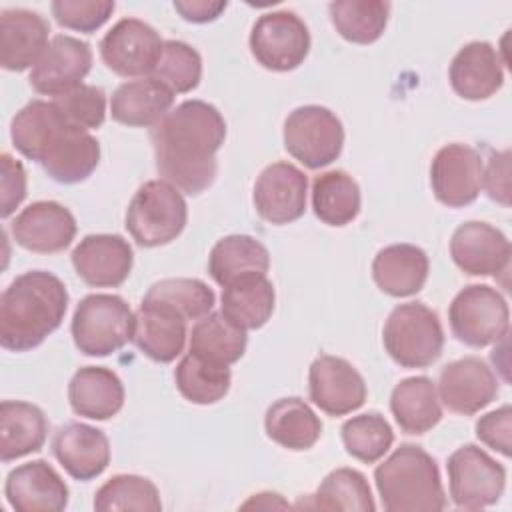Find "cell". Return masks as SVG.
Returning a JSON list of instances; mask_svg holds the SVG:
<instances>
[{
    "mask_svg": "<svg viewBox=\"0 0 512 512\" xmlns=\"http://www.w3.org/2000/svg\"><path fill=\"white\" fill-rule=\"evenodd\" d=\"M10 230L22 248L36 254H56L72 244L76 218L66 206L54 200H38L14 218Z\"/></svg>",
    "mask_w": 512,
    "mask_h": 512,
    "instance_id": "19",
    "label": "cell"
},
{
    "mask_svg": "<svg viewBox=\"0 0 512 512\" xmlns=\"http://www.w3.org/2000/svg\"><path fill=\"white\" fill-rule=\"evenodd\" d=\"M510 242L494 226L486 222L460 224L450 240V256L454 264L470 276H498L508 272Z\"/></svg>",
    "mask_w": 512,
    "mask_h": 512,
    "instance_id": "18",
    "label": "cell"
},
{
    "mask_svg": "<svg viewBox=\"0 0 512 512\" xmlns=\"http://www.w3.org/2000/svg\"><path fill=\"white\" fill-rule=\"evenodd\" d=\"M0 216L6 220L16 212V208L26 198V170L20 160L12 158L8 152L0 156Z\"/></svg>",
    "mask_w": 512,
    "mask_h": 512,
    "instance_id": "47",
    "label": "cell"
},
{
    "mask_svg": "<svg viewBox=\"0 0 512 512\" xmlns=\"http://www.w3.org/2000/svg\"><path fill=\"white\" fill-rule=\"evenodd\" d=\"M274 286L266 274L240 278L222 290V314L242 330L262 328L274 312Z\"/></svg>",
    "mask_w": 512,
    "mask_h": 512,
    "instance_id": "33",
    "label": "cell"
},
{
    "mask_svg": "<svg viewBox=\"0 0 512 512\" xmlns=\"http://www.w3.org/2000/svg\"><path fill=\"white\" fill-rule=\"evenodd\" d=\"M48 436V420L44 412L30 402L4 400L0 404V458L12 462L16 458L38 452Z\"/></svg>",
    "mask_w": 512,
    "mask_h": 512,
    "instance_id": "29",
    "label": "cell"
},
{
    "mask_svg": "<svg viewBox=\"0 0 512 512\" xmlns=\"http://www.w3.org/2000/svg\"><path fill=\"white\" fill-rule=\"evenodd\" d=\"M476 436L488 448L500 452L504 458H510L512 448V410L510 406H502L484 414L476 422Z\"/></svg>",
    "mask_w": 512,
    "mask_h": 512,
    "instance_id": "46",
    "label": "cell"
},
{
    "mask_svg": "<svg viewBox=\"0 0 512 512\" xmlns=\"http://www.w3.org/2000/svg\"><path fill=\"white\" fill-rule=\"evenodd\" d=\"M4 494L16 512H60L68 506V486L46 460L10 470Z\"/></svg>",
    "mask_w": 512,
    "mask_h": 512,
    "instance_id": "21",
    "label": "cell"
},
{
    "mask_svg": "<svg viewBox=\"0 0 512 512\" xmlns=\"http://www.w3.org/2000/svg\"><path fill=\"white\" fill-rule=\"evenodd\" d=\"M60 122V112L52 102L32 100L28 102L10 124V138L14 148L28 160H38L40 148L50 130Z\"/></svg>",
    "mask_w": 512,
    "mask_h": 512,
    "instance_id": "42",
    "label": "cell"
},
{
    "mask_svg": "<svg viewBox=\"0 0 512 512\" xmlns=\"http://www.w3.org/2000/svg\"><path fill=\"white\" fill-rule=\"evenodd\" d=\"M116 4L112 0H54L50 4L54 20L76 32L92 34L108 22Z\"/></svg>",
    "mask_w": 512,
    "mask_h": 512,
    "instance_id": "45",
    "label": "cell"
},
{
    "mask_svg": "<svg viewBox=\"0 0 512 512\" xmlns=\"http://www.w3.org/2000/svg\"><path fill=\"white\" fill-rule=\"evenodd\" d=\"M270 268L268 248L246 234L220 238L208 256V272L222 288L254 274H266Z\"/></svg>",
    "mask_w": 512,
    "mask_h": 512,
    "instance_id": "31",
    "label": "cell"
},
{
    "mask_svg": "<svg viewBox=\"0 0 512 512\" xmlns=\"http://www.w3.org/2000/svg\"><path fill=\"white\" fill-rule=\"evenodd\" d=\"M250 52L272 72L298 68L310 52V32L300 16L288 10L262 14L250 32Z\"/></svg>",
    "mask_w": 512,
    "mask_h": 512,
    "instance_id": "10",
    "label": "cell"
},
{
    "mask_svg": "<svg viewBox=\"0 0 512 512\" xmlns=\"http://www.w3.org/2000/svg\"><path fill=\"white\" fill-rule=\"evenodd\" d=\"M242 508H264V510H270V508H290V504L280 496V494H274V492H260V494H254L250 496Z\"/></svg>",
    "mask_w": 512,
    "mask_h": 512,
    "instance_id": "50",
    "label": "cell"
},
{
    "mask_svg": "<svg viewBox=\"0 0 512 512\" xmlns=\"http://www.w3.org/2000/svg\"><path fill=\"white\" fill-rule=\"evenodd\" d=\"M438 398L454 414L472 416L486 408L498 394V378L478 356L446 364L438 378Z\"/></svg>",
    "mask_w": 512,
    "mask_h": 512,
    "instance_id": "17",
    "label": "cell"
},
{
    "mask_svg": "<svg viewBox=\"0 0 512 512\" xmlns=\"http://www.w3.org/2000/svg\"><path fill=\"white\" fill-rule=\"evenodd\" d=\"M342 146V122L324 106H298L284 120V148L310 170L332 164L340 156Z\"/></svg>",
    "mask_w": 512,
    "mask_h": 512,
    "instance_id": "8",
    "label": "cell"
},
{
    "mask_svg": "<svg viewBox=\"0 0 512 512\" xmlns=\"http://www.w3.org/2000/svg\"><path fill=\"white\" fill-rule=\"evenodd\" d=\"M382 342L398 366L426 368L442 354L444 330L432 308L422 302H406L388 314Z\"/></svg>",
    "mask_w": 512,
    "mask_h": 512,
    "instance_id": "5",
    "label": "cell"
},
{
    "mask_svg": "<svg viewBox=\"0 0 512 512\" xmlns=\"http://www.w3.org/2000/svg\"><path fill=\"white\" fill-rule=\"evenodd\" d=\"M504 60L488 42H470L462 46L450 64L452 90L464 100H486L504 84Z\"/></svg>",
    "mask_w": 512,
    "mask_h": 512,
    "instance_id": "24",
    "label": "cell"
},
{
    "mask_svg": "<svg viewBox=\"0 0 512 512\" xmlns=\"http://www.w3.org/2000/svg\"><path fill=\"white\" fill-rule=\"evenodd\" d=\"M94 508L98 512H110V510L160 512L162 500L152 480L136 474H116L98 488L94 496Z\"/></svg>",
    "mask_w": 512,
    "mask_h": 512,
    "instance_id": "40",
    "label": "cell"
},
{
    "mask_svg": "<svg viewBox=\"0 0 512 512\" xmlns=\"http://www.w3.org/2000/svg\"><path fill=\"white\" fill-rule=\"evenodd\" d=\"M174 104V92L154 76L120 84L110 100V114L116 122L134 128L156 126Z\"/></svg>",
    "mask_w": 512,
    "mask_h": 512,
    "instance_id": "26",
    "label": "cell"
},
{
    "mask_svg": "<svg viewBox=\"0 0 512 512\" xmlns=\"http://www.w3.org/2000/svg\"><path fill=\"white\" fill-rule=\"evenodd\" d=\"M134 262L128 240L118 234H88L72 250L76 274L94 288H116L126 282Z\"/></svg>",
    "mask_w": 512,
    "mask_h": 512,
    "instance_id": "20",
    "label": "cell"
},
{
    "mask_svg": "<svg viewBox=\"0 0 512 512\" xmlns=\"http://www.w3.org/2000/svg\"><path fill=\"white\" fill-rule=\"evenodd\" d=\"M52 452L62 468L80 482L100 476L110 464L106 434L82 422L60 426L52 438Z\"/></svg>",
    "mask_w": 512,
    "mask_h": 512,
    "instance_id": "23",
    "label": "cell"
},
{
    "mask_svg": "<svg viewBox=\"0 0 512 512\" xmlns=\"http://www.w3.org/2000/svg\"><path fill=\"white\" fill-rule=\"evenodd\" d=\"M160 34L138 18L118 20L100 40V58L122 78L152 76L162 52Z\"/></svg>",
    "mask_w": 512,
    "mask_h": 512,
    "instance_id": "11",
    "label": "cell"
},
{
    "mask_svg": "<svg viewBox=\"0 0 512 512\" xmlns=\"http://www.w3.org/2000/svg\"><path fill=\"white\" fill-rule=\"evenodd\" d=\"M308 392L314 406L328 416H344L366 402V382L344 358L320 354L308 372Z\"/></svg>",
    "mask_w": 512,
    "mask_h": 512,
    "instance_id": "13",
    "label": "cell"
},
{
    "mask_svg": "<svg viewBox=\"0 0 512 512\" xmlns=\"http://www.w3.org/2000/svg\"><path fill=\"white\" fill-rule=\"evenodd\" d=\"M308 196L306 174L290 162L266 166L254 184V208L270 224H288L304 216Z\"/></svg>",
    "mask_w": 512,
    "mask_h": 512,
    "instance_id": "16",
    "label": "cell"
},
{
    "mask_svg": "<svg viewBox=\"0 0 512 512\" xmlns=\"http://www.w3.org/2000/svg\"><path fill=\"white\" fill-rule=\"evenodd\" d=\"M446 470L450 498L464 510H480L496 504L506 486L504 466L474 444L456 448L448 456Z\"/></svg>",
    "mask_w": 512,
    "mask_h": 512,
    "instance_id": "9",
    "label": "cell"
},
{
    "mask_svg": "<svg viewBox=\"0 0 512 512\" xmlns=\"http://www.w3.org/2000/svg\"><path fill=\"white\" fill-rule=\"evenodd\" d=\"M52 104L70 126L80 130L100 128L106 118V94L102 88L92 84H80L54 98Z\"/></svg>",
    "mask_w": 512,
    "mask_h": 512,
    "instance_id": "44",
    "label": "cell"
},
{
    "mask_svg": "<svg viewBox=\"0 0 512 512\" xmlns=\"http://www.w3.org/2000/svg\"><path fill=\"white\" fill-rule=\"evenodd\" d=\"M68 400L78 416L108 420L124 406V384L110 368L84 366L68 384Z\"/></svg>",
    "mask_w": 512,
    "mask_h": 512,
    "instance_id": "28",
    "label": "cell"
},
{
    "mask_svg": "<svg viewBox=\"0 0 512 512\" xmlns=\"http://www.w3.org/2000/svg\"><path fill=\"white\" fill-rule=\"evenodd\" d=\"M484 162L478 150L452 142L442 146L430 164V186L438 202L448 208L472 204L482 188Z\"/></svg>",
    "mask_w": 512,
    "mask_h": 512,
    "instance_id": "12",
    "label": "cell"
},
{
    "mask_svg": "<svg viewBox=\"0 0 512 512\" xmlns=\"http://www.w3.org/2000/svg\"><path fill=\"white\" fill-rule=\"evenodd\" d=\"M360 188L342 170H328L312 182V210L328 226H346L360 212Z\"/></svg>",
    "mask_w": 512,
    "mask_h": 512,
    "instance_id": "35",
    "label": "cell"
},
{
    "mask_svg": "<svg viewBox=\"0 0 512 512\" xmlns=\"http://www.w3.org/2000/svg\"><path fill=\"white\" fill-rule=\"evenodd\" d=\"M228 2L222 0H176L174 10L186 20L194 24H206L216 20L224 10Z\"/></svg>",
    "mask_w": 512,
    "mask_h": 512,
    "instance_id": "49",
    "label": "cell"
},
{
    "mask_svg": "<svg viewBox=\"0 0 512 512\" xmlns=\"http://www.w3.org/2000/svg\"><path fill=\"white\" fill-rule=\"evenodd\" d=\"M312 502H300L306 508L318 510H352V512H372L376 508L372 490L362 472L354 468H336L332 470L316 494L310 496Z\"/></svg>",
    "mask_w": 512,
    "mask_h": 512,
    "instance_id": "38",
    "label": "cell"
},
{
    "mask_svg": "<svg viewBox=\"0 0 512 512\" xmlns=\"http://www.w3.org/2000/svg\"><path fill=\"white\" fill-rule=\"evenodd\" d=\"M374 482L388 512H438L446 508L438 466L416 444L398 446L378 464Z\"/></svg>",
    "mask_w": 512,
    "mask_h": 512,
    "instance_id": "3",
    "label": "cell"
},
{
    "mask_svg": "<svg viewBox=\"0 0 512 512\" xmlns=\"http://www.w3.org/2000/svg\"><path fill=\"white\" fill-rule=\"evenodd\" d=\"M174 382L178 392L188 402L206 406L222 400L228 394L232 374L230 366L208 362L188 352L174 370Z\"/></svg>",
    "mask_w": 512,
    "mask_h": 512,
    "instance_id": "37",
    "label": "cell"
},
{
    "mask_svg": "<svg viewBox=\"0 0 512 512\" xmlns=\"http://www.w3.org/2000/svg\"><path fill=\"white\" fill-rule=\"evenodd\" d=\"M224 138L226 122L216 106L184 100L150 128L158 174L180 192L198 196L216 178Z\"/></svg>",
    "mask_w": 512,
    "mask_h": 512,
    "instance_id": "1",
    "label": "cell"
},
{
    "mask_svg": "<svg viewBox=\"0 0 512 512\" xmlns=\"http://www.w3.org/2000/svg\"><path fill=\"white\" fill-rule=\"evenodd\" d=\"M152 76L174 94L192 92L202 78V58L190 44L166 40Z\"/></svg>",
    "mask_w": 512,
    "mask_h": 512,
    "instance_id": "43",
    "label": "cell"
},
{
    "mask_svg": "<svg viewBox=\"0 0 512 512\" xmlns=\"http://www.w3.org/2000/svg\"><path fill=\"white\" fill-rule=\"evenodd\" d=\"M68 310L64 282L46 270L16 276L0 298V344L28 352L60 328Z\"/></svg>",
    "mask_w": 512,
    "mask_h": 512,
    "instance_id": "2",
    "label": "cell"
},
{
    "mask_svg": "<svg viewBox=\"0 0 512 512\" xmlns=\"http://www.w3.org/2000/svg\"><path fill=\"white\" fill-rule=\"evenodd\" d=\"M186 336V320L164 306L142 302L134 314L132 340L154 362L176 360L184 350Z\"/></svg>",
    "mask_w": 512,
    "mask_h": 512,
    "instance_id": "25",
    "label": "cell"
},
{
    "mask_svg": "<svg viewBox=\"0 0 512 512\" xmlns=\"http://www.w3.org/2000/svg\"><path fill=\"white\" fill-rule=\"evenodd\" d=\"M390 410L406 434H424L442 420V402L428 376L400 380L390 396Z\"/></svg>",
    "mask_w": 512,
    "mask_h": 512,
    "instance_id": "30",
    "label": "cell"
},
{
    "mask_svg": "<svg viewBox=\"0 0 512 512\" xmlns=\"http://www.w3.org/2000/svg\"><path fill=\"white\" fill-rule=\"evenodd\" d=\"M92 68L90 46L74 36L58 34L50 40L48 48L30 70V86L44 96H62L88 76Z\"/></svg>",
    "mask_w": 512,
    "mask_h": 512,
    "instance_id": "15",
    "label": "cell"
},
{
    "mask_svg": "<svg viewBox=\"0 0 512 512\" xmlns=\"http://www.w3.org/2000/svg\"><path fill=\"white\" fill-rule=\"evenodd\" d=\"M482 188L502 206H510V152H492L482 170Z\"/></svg>",
    "mask_w": 512,
    "mask_h": 512,
    "instance_id": "48",
    "label": "cell"
},
{
    "mask_svg": "<svg viewBox=\"0 0 512 512\" xmlns=\"http://www.w3.org/2000/svg\"><path fill=\"white\" fill-rule=\"evenodd\" d=\"M450 330L462 344L484 348L506 338L510 310L506 298L488 284L462 288L448 308Z\"/></svg>",
    "mask_w": 512,
    "mask_h": 512,
    "instance_id": "7",
    "label": "cell"
},
{
    "mask_svg": "<svg viewBox=\"0 0 512 512\" xmlns=\"http://www.w3.org/2000/svg\"><path fill=\"white\" fill-rule=\"evenodd\" d=\"M430 262L422 248L414 244H390L382 248L372 262L376 286L394 298H406L420 292L428 280Z\"/></svg>",
    "mask_w": 512,
    "mask_h": 512,
    "instance_id": "27",
    "label": "cell"
},
{
    "mask_svg": "<svg viewBox=\"0 0 512 512\" xmlns=\"http://www.w3.org/2000/svg\"><path fill=\"white\" fill-rule=\"evenodd\" d=\"M188 206L182 192L166 180H148L126 208V230L142 248H156L176 240L186 228Z\"/></svg>",
    "mask_w": 512,
    "mask_h": 512,
    "instance_id": "4",
    "label": "cell"
},
{
    "mask_svg": "<svg viewBox=\"0 0 512 512\" xmlns=\"http://www.w3.org/2000/svg\"><path fill=\"white\" fill-rule=\"evenodd\" d=\"M342 442L352 458L374 464L390 450L394 442V432L384 416L368 412L352 416L344 422Z\"/></svg>",
    "mask_w": 512,
    "mask_h": 512,
    "instance_id": "41",
    "label": "cell"
},
{
    "mask_svg": "<svg viewBox=\"0 0 512 512\" xmlns=\"http://www.w3.org/2000/svg\"><path fill=\"white\" fill-rule=\"evenodd\" d=\"M100 162V144L88 132L62 120L46 138L38 164L60 184H78L86 180Z\"/></svg>",
    "mask_w": 512,
    "mask_h": 512,
    "instance_id": "14",
    "label": "cell"
},
{
    "mask_svg": "<svg viewBox=\"0 0 512 512\" xmlns=\"http://www.w3.org/2000/svg\"><path fill=\"white\" fill-rule=\"evenodd\" d=\"M70 330L82 354L108 356L132 340L134 314L116 294H88L76 306Z\"/></svg>",
    "mask_w": 512,
    "mask_h": 512,
    "instance_id": "6",
    "label": "cell"
},
{
    "mask_svg": "<svg viewBox=\"0 0 512 512\" xmlns=\"http://www.w3.org/2000/svg\"><path fill=\"white\" fill-rule=\"evenodd\" d=\"M246 344V330L232 324L222 312H210L192 326L188 352L208 362L232 366L244 356Z\"/></svg>",
    "mask_w": 512,
    "mask_h": 512,
    "instance_id": "34",
    "label": "cell"
},
{
    "mask_svg": "<svg viewBox=\"0 0 512 512\" xmlns=\"http://www.w3.org/2000/svg\"><path fill=\"white\" fill-rule=\"evenodd\" d=\"M142 302L164 306L188 320H200L212 312L216 296L198 278H164L152 284Z\"/></svg>",
    "mask_w": 512,
    "mask_h": 512,
    "instance_id": "39",
    "label": "cell"
},
{
    "mask_svg": "<svg viewBox=\"0 0 512 512\" xmlns=\"http://www.w3.org/2000/svg\"><path fill=\"white\" fill-rule=\"evenodd\" d=\"M332 26L352 44L376 42L388 24L390 4L382 0H338L328 6Z\"/></svg>",
    "mask_w": 512,
    "mask_h": 512,
    "instance_id": "36",
    "label": "cell"
},
{
    "mask_svg": "<svg viewBox=\"0 0 512 512\" xmlns=\"http://www.w3.org/2000/svg\"><path fill=\"white\" fill-rule=\"evenodd\" d=\"M48 22L32 10L10 8L0 12V64L4 70L34 68L48 48Z\"/></svg>",
    "mask_w": 512,
    "mask_h": 512,
    "instance_id": "22",
    "label": "cell"
},
{
    "mask_svg": "<svg viewBox=\"0 0 512 512\" xmlns=\"http://www.w3.org/2000/svg\"><path fill=\"white\" fill-rule=\"evenodd\" d=\"M264 428L272 442L300 452L312 448L322 434V422L302 398H280L268 406Z\"/></svg>",
    "mask_w": 512,
    "mask_h": 512,
    "instance_id": "32",
    "label": "cell"
}]
</instances>
